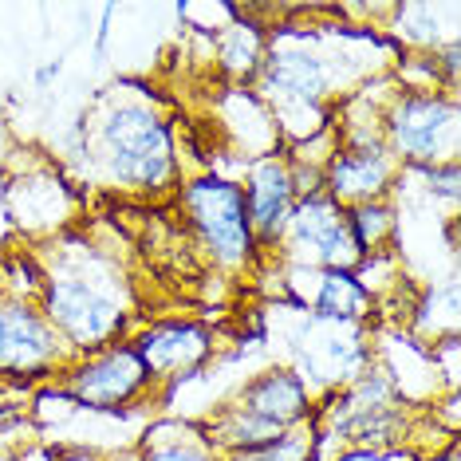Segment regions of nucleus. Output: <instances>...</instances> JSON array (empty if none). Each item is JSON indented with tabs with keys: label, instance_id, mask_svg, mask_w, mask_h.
<instances>
[{
	"label": "nucleus",
	"instance_id": "f257e3e1",
	"mask_svg": "<svg viewBox=\"0 0 461 461\" xmlns=\"http://www.w3.org/2000/svg\"><path fill=\"white\" fill-rule=\"evenodd\" d=\"M76 142L83 154H95L103 174L122 190L158 194L174 182V131L150 103L142 99H107L95 119L76 122Z\"/></svg>",
	"mask_w": 461,
	"mask_h": 461
},
{
	"label": "nucleus",
	"instance_id": "f03ea898",
	"mask_svg": "<svg viewBox=\"0 0 461 461\" xmlns=\"http://www.w3.org/2000/svg\"><path fill=\"white\" fill-rule=\"evenodd\" d=\"M40 312L59 331L71 355H91L111 343H122L131 323L119 272L91 253L59 272H44Z\"/></svg>",
	"mask_w": 461,
	"mask_h": 461
},
{
	"label": "nucleus",
	"instance_id": "7ed1b4c3",
	"mask_svg": "<svg viewBox=\"0 0 461 461\" xmlns=\"http://www.w3.org/2000/svg\"><path fill=\"white\" fill-rule=\"evenodd\" d=\"M288 359L285 366L300 375L312 398H328L355 383L366 366L375 363L371 331L366 323H348V320H328L303 312L300 328L288 335Z\"/></svg>",
	"mask_w": 461,
	"mask_h": 461
},
{
	"label": "nucleus",
	"instance_id": "20e7f679",
	"mask_svg": "<svg viewBox=\"0 0 461 461\" xmlns=\"http://www.w3.org/2000/svg\"><path fill=\"white\" fill-rule=\"evenodd\" d=\"M383 142L402 170L457 162V99L449 91H398L383 107Z\"/></svg>",
	"mask_w": 461,
	"mask_h": 461
},
{
	"label": "nucleus",
	"instance_id": "39448f33",
	"mask_svg": "<svg viewBox=\"0 0 461 461\" xmlns=\"http://www.w3.org/2000/svg\"><path fill=\"white\" fill-rule=\"evenodd\" d=\"M182 209L190 213V225L221 268H249L257 260V237L237 182L217 174L194 177L182 185Z\"/></svg>",
	"mask_w": 461,
	"mask_h": 461
},
{
	"label": "nucleus",
	"instance_id": "423d86ee",
	"mask_svg": "<svg viewBox=\"0 0 461 461\" xmlns=\"http://www.w3.org/2000/svg\"><path fill=\"white\" fill-rule=\"evenodd\" d=\"M257 99L268 103L276 122L288 111L300 114H320L323 103L331 99L335 76L323 51H316L303 36H280L265 48L257 71Z\"/></svg>",
	"mask_w": 461,
	"mask_h": 461
},
{
	"label": "nucleus",
	"instance_id": "0eeeda50",
	"mask_svg": "<svg viewBox=\"0 0 461 461\" xmlns=\"http://www.w3.org/2000/svg\"><path fill=\"white\" fill-rule=\"evenodd\" d=\"M288 268H323V272H355L363 249L351 233L348 209L328 194H308L292 209L285 233L276 240Z\"/></svg>",
	"mask_w": 461,
	"mask_h": 461
},
{
	"label": "nucleus",
	"instance_id": "6e6552de",
	"mask_svg": "<svg viewBox=\"0 0 461 461\" xmlns=\"http://www.w3.org/2000/svg\"><path fill=\"white\" fill-rule=\"evenodd\" d=\"M71 359L76 355L48 323L40 303L0 292V383L56 379Z\"/></svg>",
	"mask_w": 461,
	"mask_h": 461
},
{
	"label": "nucleus",
	"instance_id": "1a4fd4ad",
	"mask_svg": "<svg viewBox=\"0 0 461 461\" xmlns=\"http://www.w3.org/2000/svg\"><path fill=\"white\" fill-rule=\"evenodd\" d=\"M154 386L134 343H111L103 351L76 355L56 375V391L87 411H127Z\"/></svg>",
	"mask_w": 461,
	"mask_h": 461
},
{
	"label": "nucleus",
	"instance_id": "9d476101",
	"mask_svg": "<svg viewBox=\"0 0 461 461\" xmlns=\"http://www.w3.org/2000/svg\"><path fill=\"white\" fill-rule=\"evenodd\" d=\"M398 182H402V166L386 150V142H335L323 162V194L343 209L391 202Z\"/></svg>",
	"mask_w": 461,
	"mask_h": 461
},
{
	"label": "nucleus",
	"instance_id": "9b49d317",
	"mask_svg": "<svg viewBox=\"0 0 461 461\" xmlns=\"http://www.w3.org/2000/svg\"><path fill=\"white\" fill-rule=\"evenodd\" d=\"M213 331L205 323L194 320H166V323H150L134 335V351L146 363L154 383H177L190 379L194 371L213 359Z\"/></svg>",
	"mask_w": 461,
	"mask_h": 461
},
{
	"label": "nucleus",
	"instance_id": "f8f14e48",
	"mask_svg": "<svg viewBox=\"0 0 461 461\" xmlns=\"http://www.w3.org/2000/svg\"><path fill=\"white\" fill-rule=\"evenodd\" d=\"M245 194V209H249V225H253L257 249L276 245L280 233H285L292 209H296V182H292V166L288 154L272 150L260 154V158L249 162V177L240 185Z\"/></svg>",
	"mask_w": 461,
	"mask_h": 461
},
{
	"label": "nucleus",
	"instance_id": "ddd939ff",
	"mask_svg": "<svg viewBox=\"0 0 461 461\" xmlns=\"http://www.w3.org/2000/svg\"><path fill=\"white\" fill-rule=\"evenodd\" d=\"M229 402L276 429L303 426L316 414V398L308 394V386L300 383V375L292 366H268V371L253 375Z\"/></svg>",
	"mask_w": 461,
	"mask_h": 461
},
{
	"label": "nucleus",
	"instance_id": "4468645a",
	"mask_svg": "<svg viewBox=\"0 0 461 461\" xmlns=\"http://www.w3.org/2000/svg\"><path fill=\"white\" fill-rule=\"evenodd\" d=\"M13 213L20 225L32 233H51V229L71 221V190L56 174H28L8 190Z\"/></svg>",
	"mask_w": 461,
	"mask_h": 461
},
{
	"label": "nucleus",
	"instance_id": "2eb2a0df",
	"mask_svg": "<svg viewBox=\"0 0 461 461\" xmlns=\"http://www.w3.org/2000/svg\"><path fill=\"white\" fill-rule=\"evenodd\" d=\"M134 454H139V461H221V454L205 438L202 422H177V418H162V422L146 426Z\"/></svg>",
	"mask_w": 461,
	"mask_h": 461
},
{
	"label": "nucleus",
	"instance_id": "dca6fc26",
	"mask_svg": "<svg viewBox=\"0 0 461 461\" xmlns=\"http://www.w3.org/2000/svg\"><path fill=\"white\" fill-rule=\"evenodd\" d=\"M265 36H260V24H249V20H229V24L217 32V56H221V68L233 79H257L260 59H265Z\"/></svg>",
	"mask_w": 461,
	"mask_h": 461
},
{
	"label": "nucleus",
	"instance_id": "f3484780",
	"mask_svg": "<svg viewBox=\"0 0 461 461\" xmlns=\"http://www.w3.org/2000/svg\"><path fill=\"white\" fill-rule=\"evenodd\" d=\"M348 221H351V233H355V240H359L363 257L391 249L394 237H398V213H394L391 202L351 205V209H348Z\"/></svg>",
	"mask_w": 461,
	"mask_h": 461
},
{
	"label": "nucleus",
	"instance_id": "a211bd4d",
	"mask_svg": "<svg viewBox=\"0 0 461 461\" xmlns=\"http://www.w3.org/2000/svg\"><path fill=\"white\" fill-rule=\"evenodd\" d=\"M323 461H418L414 449H339Z\"/></svg>",
	"mask_w": 461,
	"mask_h": 461
},
{
	"label": "nucleus",
	"instance_id": "6ab92c4d",
	"mask_svg": "<svg viewBox=\"0 0 461 461\" xmlns=\"http://www.w3.org/2000/svg\"><path fill=\"white\" fill-rule=\"evenodd\" d=\"M59 71H64V56H56V59H48L44 68H36V87H48L51 79L59 76Z\"/></svg>",
	"mask_w": 461,
	"mask_h": 461
},
{
	"label": "nucleus",
	"instance_id": "aec40b11",
	"mask_svg": "<svg viewBox=\"0 0 461 461\" xmlns=\"http://www.w3.org/2000/svg\"><path fill=\"white\" fill-rule=\"evenodd\" d=\"M418 461H457V438H449L442 449H429V454H418Z\"/></svg>",
	"mask_w": 461,
	"mask_h": 461
}]
</instances>
